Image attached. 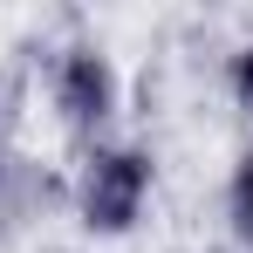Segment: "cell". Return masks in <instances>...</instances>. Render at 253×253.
<instances>
[{"label":"cell","instance_id":"6da1fadb","mask_svg":"<svg viewBox=\"0 0 253 253\" xmlns=\"http://www.w3.org/2000/svg\"><path fill=\"white\" fill-rule=\"evenodd\" d=\"M151 192H158V158H151V144H137V137H103V144L83 151L76 185H69L76 226H83L89 240H130V233L144 226V212H151Z\"/></svg>","mask_w":253,"mask_h":253},{"label":"cell","instance_id":"7a4b0ae2","mask_svg":"<svg viewBox=\"0 0 253 253\" xmlns=\"http://www.w3.org/2000/svg\"><path fill=\"white\" fill-rule=\"evenodd\" d=\"M48 103H55L62 130H76L83 144H103L110 124H117V110H124V69H117V55L96 48V42H69L55 55V69H48Z\"/></svg>","mask_w":253,"mask_h":253},{"label":"cell","instance_id":"277c9868","mask_svg":"<svg viewBox=\"0 0 253 253\" xmlns=\"http://www.w3.org/2000/svg\"><path fill=\"white\" fill-rule=\"evenodd\" d=\"M226 96H233L240 117H253V42H240L226 55Z\"/></svg>","mask_w":253,"mask_h":253},{"label":"cell","instance_id":"3957f363","mask_svg":"<svg viewBox=\"0 0 253 253\" xmlns=\"http://www.w3.org/2000/svg\"><path fill=\"white\" fill-rule=\"evenodd\" d=\"M226 219H233V233L253 247V144L240 151V165H233V178H226Z\"/></svg>","mask_w":253,"mask_h":253}]
</instances>
